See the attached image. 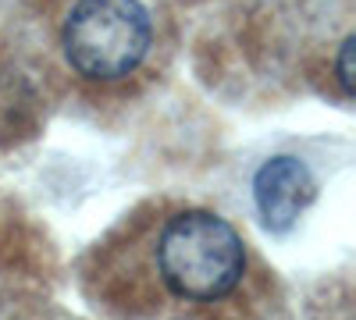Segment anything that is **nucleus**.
Instances as JSON below:
<instances>
[{
	"instance_id": "nucleus-1",
	"label": "nucleus",
	"mask_w": 356,
	"mask_h": 320,
	"mask_svg": "<svg viewBox=\"0 0 356 320\" xmlns=\"http://www.w3.org/2000/svg\"><path fill=\"white\" fill-rule=\"evenodd\" d=\"M157 271L178 299H225L246 271L243 239L211 210H186L164 224L157 239Z\"/></svg>"
},
{
	"instance_id": "nucleus-2",
	"label": "nucleus",
	"mask_w": 356,
	"mask_h": 320,
	"mask_svg": "<svg viewBox=\"0 0 356 320\" xmlns=\"http://www.w3.org/2000/svg\"><path fill=\"white\" fill-rule=\"evenodd\" d=\"M154 40L150 15L139 0H79L65 22V57L86 78L132 75Z\"/></svg>"
},
{
	"instance_id": "nucleus-3",
	"label": "nucleus",
	"mask_w": 356,
	"mask_h": 320,
	"mask_svg": "<svg viewBox=\"0 0 356 320\" xmlns=\"http://www.w3.org/2000/svg\"><path fill=\"white\" fill-rule=\"evenodd\" d=\"M317 182L300 157H271L253 174V199L271 231H289L314 203Z\"/></svg>"
},
{
	"instance_id": "nucleus-4",
	"label": "nucleus",
	"mask_w": 356,
	"mask_h": 320,
	"mask_svg": "<svg viewBox=\"0 0 356 320\" xmlns=\"http://www.w3.org/2000/svg\"><path fill=\"white\" fill-rule=\"evenodd\" d=\"M353 47H356V40L349 36L346 43H342V50H339V82H342V93L346 96H353Z\"/></svg>"
}]
</instances>
